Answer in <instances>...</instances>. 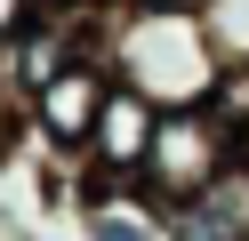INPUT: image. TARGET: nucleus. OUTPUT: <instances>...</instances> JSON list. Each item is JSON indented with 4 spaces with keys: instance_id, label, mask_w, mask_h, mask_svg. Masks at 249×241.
I'll list each match as a JSON object with an SVG mask.
<instances>
[{
    "instance_id": "obj_1",
    "label": "nucleus",
    "mask_w": 249,
    "mask_h": 241,
    "mask_svg": "<svg viewBox=\"0 0 249 241\" xmlns=\"http://www.w3.org/2000/svg\"><path fill=\"white\" fill-rule=\"evenodd\" d=\"M105 64H113V80L145 89L161 112L209 105L217 80H225V48H217L209 16H201V8H145V0H121V8H113Z\"/></svg>"
},
{
    "instance_id": "obj_2",
    "label": "nucleus",
    "mask_w": 249,
    "mask_h": 241,
    "mask_svg": "<svg viewBox=\"0 0 249 241\" xmlns=\"http://www.w3.org/2000/svg\"><path fill=\"white\" fill-rule=\"evenodd\" d=\"M233 161H241V129H233L217 105H177V112H161V137H153L137 185L169 209V201H193V193L209 185V177H225Z\"/></svg>"
},
{
    "instance_id": "obj_3",
    "label": "nucleus",
    "mask_w": 249,
    "mask_h": 241,
    "mask_svg": "<svg viewBox=\"0 0 249 241\" xmlns=\"http://www.w3.org/2000/svg\"><path fill=\"white\" fill-rule=\"evenodd\" d=\"M153 137H161V105H153L145 89H129V80H113L105 105H97V129H89V145H81V169L97 177V185H137Z\"/></svg>"
},
{
    "instance_id": "obj_4",
    "label": "nucleus",
    "mask_w": 249,
    "mask_h": 241,
    "mask_svg": "<svg viewBox=\"0 0 249 241\" xmlns=\"http://www.w3.org/2000/svg\"><path fill=\"white\" fill-rule=\"evenodd\" d=\"M105 89H113V64H105V56H72L65 73H49V80L33 89V129L56 145V153H81L89 129H97Z\"/></svg>"
},
{
    "instance_id": "obj_5",
    "label": "nucleus",
    "mask_w": 249,
    "mask_h": 241,
    "mask_svg": "<svg viewBox=\"0 0 249 241\" xmlns=\"http://www.w3.org/2000/svg\"><path fill=\"white\" fill-rule=\"evenodd\" d=\"M33 16H40V0H0V48L24 40V32H33Z\"/></svg>"
},
{
    "instance_id": "obj_6",
    "label": "nucleus",
    "mask_w": 249,
    "mask_h": 241,
    "mask_svg": "<svg viewBox=\"0 0 249 241\" xmlns=\"http://www.w3.org/2000/svg\"><path fill=\"white\" fill-rule=\"evenodd\" d=\"M145 8H209V0H145Z\"/></svg>"
}]
</instances>
